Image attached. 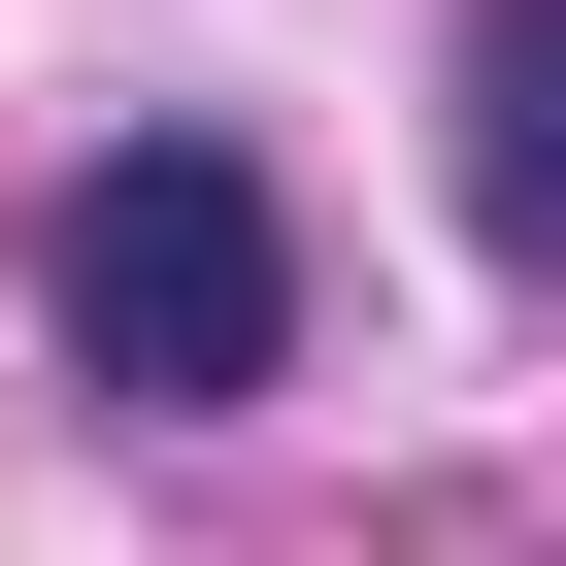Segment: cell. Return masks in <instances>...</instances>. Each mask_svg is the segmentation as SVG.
I'll return each mask as SVG.
<instances>
[{
	"mask_svg": "<svg viewBox=\"0 0 566 566\" xmlns=\"http://www.w3.org/2000/svg\"><path fill=\"white\" fill-rule=\"evenodd\" d=\"M34 301H67L101 400H266V367H301V233H266L233 134H134V167H67V266H34Z\"/></svg>",
	"mask_w": 566,
	"mask_h": 566,
	"instance_id": "cell-1",
	"label": "cell"
},
{
	"mask_svg": "<svg viewBox=\"0 0 566 566\" xmlns=\"http://www.w3.org/2000/svg\"><path fill=\"white\" fill-rule=\"evenodd\" d=\"M467 233L566 266V0H467Z\"/></svg>",
	"mask_w": 566,
	"mask_h": 566,
	"instance_id": "cell-2",
	"label": "cell"
}]
</instances>
